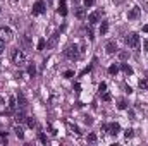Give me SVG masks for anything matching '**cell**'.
Masks as SVG:
<instances>
[{
	"instance_id": "obj_24",
	"label": "cell",
	"mask_w": 148,
	"mask_h": 146,
	"mask_svg": "<svg viewBox=\"0 0 148 146\" xmlns=\"http://www.w3.org/2000/svg\"><path fill=\"white\" fill-rule=\"evenodd\" d=\"M28 74H29V76H35V74H36V67H35L33 64L28 67Z\"/></svg>"
},
{
	"instance_id": "obj_11",
	"label": "cell",
	"mask_w": 148,
	"mask_h": 146,
	"mask_svg": "<svg viewBox=\"0 0 148 146\" xmlns=\"http://www.w3.org/2000/svg\"><path fill=\"white\" fill-rule=\"evenodd\" d=\"M57 40H59V33H53V35H52V38L48 40L47 46H48V48H53V46H55V43H57Z\"/></svg>"
},
{
	"instance_id": "obj_13",
	"label": "cell",
	"mask_w": 148,
	"mask_h": 146,
	"mask_svg": "<svg viewBox=\"0 0 148 146\" xmlns=\"http://www.w3.org/2000/svg\"><path fill=\"white\" fill-rule=\"evenodd\" d=\"M17 102H19V107H21V108H26L28 102H26V98H24V95H23V93H19V95H17Z\"/></svg>"
},
{
	"instance_id": "obj_9",
	"label": "cell",
	"mask_w": 148,
	"mask_h": 146,
	"mask_svg": "<svg viewBox=\"0 0 148 146\" xmlns=\"http://www.w3.org/2000/svg\"><path fill=\"white\" fill-rule=\"evenodd\" d=\"M59 14H60V16H66V14H67V5H66V0H59Z\"/></svg>"
},
{
	"instance_id": "obj_22",
	"label": "cell",
	"mask_w": 148,
	"mask_h": 146,
	"mask_svg": "<svg viewBox=\"0 0 148 146\" xmlns=\"http://www.w3.org/2000/svg\"><path fill=\"white\" fill-rule=\"evenodd\" d=\"M119 72V67H117V65H115V64H114V65H110V67H109V74H112V76H115V74Z\"/></svg>"
},
{
	"instance_id": "obj_32",
	"label": "cell",
	"mask_w": 148,
	"mask_h": 146,
	"mask_svg": "<svg viewBox=\"0 0 148 146\" xmlns=\"http://www.w3.org/2000/svg\"><path fill=\"white\" fill-rule=\"evenodd\" d=\"M110 93H107V91H105V93H103V100H105V102H110Z\"/></svg>"
},
{
	"instance_id": "obj_1",
	"label": "cell",
	"mask_w": 148,
	"mask_h": 146,
	"mask_svg": "<svg viewBox=\"0 0 148 146\" xmlns=\"http://www.w3.org/2000/svg\"><path fill=\"white\" fill-rule=\"evenodd\" d=\"M10 60H12L14 65L21 67V65L26 64V53H24L23 50H19V48H14V50L10 52Z\"/></svg>"
},
{
	"instance_id": "obj_14",
	"label": "cell",
	"mask_w": 148,
	"mask_h": 146,
	"mask_svg": "<svg viewBox=\"0 0 148 146\" xmlns=\"http://www.w3.org/2000/svg\"><path fill=\"white\" fill-rule=\"evenodd\" d=\"M121 69H122V72L127 74V76H131V74H133V67H131V65H127V64H122V65H121Z\"/></svg>"
},
{
	"instance_id": "obj_31",
	"label": "cell",
	"mask_w": 148,
	"mask_h": 146,
	"mask_svg": "<svg viewBox=\"0 0 148 146\" xmlns=\"http://www.w3.org/2000/svg\"><path fill=\"white\" fill-rule=\"evenodd\" d=\"M3 50H5V41H3V40L0 38V53H2Z\"/></svg>"
},
{
	"instance_id": "obj_37",
	"label": "cell",
	"mask_w": 148,
	"mask_h": 146,
	"mask_svg": "<svg viewBox=\"0 0 148 146\" xmlns=\"http://www.w3.org/2000/svg\"><path fill=\"white\" fill-rule=\"evenodd\" d=\"M143 31H145V33H148V24L145 26V28H143Z\"/></svg>"
},
{
	"instance_id": "obj_33",
	"label": "cell",
	"mask_w": 148,
	"mask_h": 146,
	"mask_svg": "<svg viewBox=\"0 0 148 146\" xmlns=\"http://www.w3.org/2000/svg\"><path fill=\"white\" fill-rule=\"evenodd\" d=\"M86 33H88V38H90V40H93V31H91V28H88Z\"/></svg>"
},
{
	"instance_id": "obj_16",
	"label": "cell",
	"mask_w": 148,
	"mask_h": 146,
	"mask_svg": "<svg viewBox=\"0 0 148 146\" xmlns=\"http://www.w3.org/2000/svg\"><path fill=\"white\" fill-rule=\"evenodd\" d=\"M117 108H119V110H124V108H127V102H126L124 98H121V100L117 102Z\"/></svg>"
},
{
	"instance_id": "obj_27",
	"label": "cell",
	"mask_w": 148,
	"mask_h": 146,
	"mask_svg": "<svg viewBox=\"0 0 148 146\" xmlns=\"http://www.w3.org/2000/svg\"><path fill=\"white\" fill-rule=\"evenodd\" d=\"M45 48V40H40L38 41V50H43Z\"/></svg>"
},
{
	"instance_id": "obj_4",
	"label": "cell",
	"mask_w": 148,
	"mask_h": 146,
	"mask_svg": "<svg viewBox=\"0 0 148 146\" xmlns=\"http://www.w3.org/2000/svg\"><path fill=\"white\" fill-rule=\"evenodd\" d=\"M0 38H2L3 41H10V40L14 38L12 29H10V28H7V26H2V28H0Z\"/></svg>"
},
{
	"instance_id": "obj_2",
	"label": "cell",
	"mask_w": 148,
	"mask_h": 146,
	"mask_svg": "<svg viewBox=\"0 0 148 146\" xmlns=\"http://www.w3.org/2000/svg\"><path fill=\"white\" fill-rule=\"evenodd\" d=\"M64 55H66L67 59H71V60H77V59H79V52H77V45H69V46L66 48V52H64Z\"/></svg>"
},
{
	"instance_id": "obj_7",
	"label": "cell",
	"mask_w": 148,
	"mask_h": 146,
	"mask_svg": "<svg viewBox=\"0 0 148 146\" xmlns=\"http://www.w3.org/2000/svg\"><path fill=\"white\" fill-rule=\"evenodd\" d=\"M140 12H141L140 7H133V9L127 12V17H129L131 21H133V19H138V17H140Z\"/></svg>"
},
{
	"instance_id": "obj_20",
	"label": "cell",
	"mask_w": 148,
	"mask_h": 146,
	"mask_svg": "<svg viewBox=\"0 0 148 146\" xmlns=\"http://www.w3.org/2000/svg\"><path fill=\"white\" fill-rule=\"evenodd\" d=\"M16 120H17V122H24V120H26V115H24V112H23V110L16 115Z\"/></svg>"
},
{
	"instance_id": "obj_23",
	"label": "cell",
	"mask_w": 148,
	"mask_h": 146,
	"mask_svg": "<svg viewBox=\"0 0 148 146\" xmlns=\"http://www.w3.org/2000/svg\"><path fill=\"white\" fill-rule=\"evenodd\" d=\"M23 43H24V46H26V48H29V46H31V41H29V36H28V35H24V36H23Z\"/></svg>"
},
{
	"instance_id": "obj_30",
	"label": "cell",
	"mask_w": 148,
	"mask_h": 146,
	"mask_svg": "<svg viewBox=\"0 0 148 146\" xmlns=\"http://www.w3.org/2000/svg\"><path fill=\"white\" fill-rule=\"evenodd\" d=\"M84 5L86 7H91V5H95V0H84Z\"/></svg>"
},
{
	"instance_id": "obj_5",
	"label": "cell",
	"mask_w": 148,
	"mask_h": 146,
	"mask_svg": "<svg viewBox=\"0 0 148 146\" xmlns=\"http://www.w3.org/2000/svg\"><path fill=\"white\" fill-rule=\"evenodd\" d=\"M45 12V2L43 0H38L36 3L33 5V16H40Z\"/></svg>"
},
{
	"instance_id": "obj_34",
	"label": "cell",
	"mask_w": 148,
	"mask_h": 146,
	"mask_svg": "<svg viewBox=\"0 0 148 146\" xmlns=\"http://www.w3.org/2000/svg\"><path fill=\"white\" fill-rule=\"evenodd\" d=\"M64 76H66V77H73L74 72H73V71H66V72H64Z\"/></svg>"
},
{
	"instance_id": "obj_26",
	"label": "cell",
	"mask_w": 148,
	"mask_h": 146,
	"mask_svg": "<svg viewBox=\"0 0 148 146\" xmlns=\"http://www.w3.org/2000/svg\"><path fill=\"white\" fill-rule=\"evenodd\" d=\"M124 136H126L127 139H129V138H133V129H126V131H124Z\"/></svg>"
},
{
	"instance_id": "obj_28",
	"label": "cell",
	"mask_w": 148,
	"mask_h": 146,
	"mask_svg": "<svg viewBox=\"0 0 148 146\" xmlns=\"http://www.w3.org/2000/svg\"><path fill=\"white\" fill-rule=\"evenodd\" d=\"M88 141H90V143H95V141H97V136H95V134H88Z\"/></svg>"
},
{
	"instance_id": "obj_39",
	"label": "cell",
	"mask_w": 148,
	"mask_h": 146,
	"mask_svg": "<svg viewBox=\"0 0 148 146\" xmlns=\"http://www.w3.org/2000/svg\"><path fill=\"white\" fill-rule=\"evenodd\" d=\"M0 103H2V98H0Z\"/></svg>"
},
{
	"instance_id": "obj_17",
	"label": "cell",
	"mask_w": 148,
	"mask_h": 146,
	"mask_svg": "<svg viewBox=\"0 0 148 146\" xmlns=\"http://www.w3.org/2000/svg\"><path fill=\"white\" fill-rule=\"evenodd\" d=\"M138 84H140V88H141V89H148V79H147V77L140 79V83H138Z\"/></svg>"
},
{
	"instance_id": "obj_35",
	"label": "cell",
	"mask_w": 148,
	"mask_h": 146,
	"mask_svg": "<svg viewBox=\"0 0 148 146\" xmlns=\"http://www.w3.org/2000/svg\"><path fill=\"white\" fill-rule=\"evenodd\" d=\"M119 57H121V59H122V60H124V59H126V57H127V53H126V52H121V53H119Z\"/></svg>"
},
{
	"instance_id": "obj_12",
	"label": "cell",
	"mask_w": 148,
	"mask_h": 146,
	"mask_svg": "<svg viewBox=\"0 0 148 146\" xmlns=\"http://www.w3.org/2000/svg\"><path fill=\"white\" fill-rule=\"evenodd\" d=\"M76 17H77V19H84V17H86V9L77 7V9H76Z\"/></svg>"
},
{
	"instance_id": "obj_25",
	"label": "cell",
	"mask_w": 148,
	"mask_h": 146,
	"mask_svg": "<svg viewBox=\"0 0 148 146\" xmlns=\"http://www.w3.org/2000/svg\"><path fill=\"white\" fill-rule=\"evenodd\" d=\"M105 89H107V84H105V83H100V86H98V91H100V93H105Z\"/></svg>"
},
{
	"instance_id": "obj_19",
	"label": "cell",
	"mask_w": 148,
	"mask_h": 146,
	"mask_svg": "<svg viewBox=\"0 0 148 146\" xmlns=\"http://www.w3.org/2000/svg\"><path fill=\"white\" fill-rule=\"evenodd\" d=\"M109 31V23H102V26H100V35H105Z\"/></svg>"
},
{
	"instance_id": "obj_21",
	"label": "cell",
	"mask_w": 148,
	"mask_h": 146,
	"mask_svg": "<svg viewBox=\"0 0 148 146\" xmlns=\"http://www.w3.org/2000/svg\"><path fill=\"white\" fill-rule=\"evenodd\" d=\"M26 122H28V127H31V129H33V127H36V120H35V119L28 117V119H26Z\"/></svg>"
},
{
	"instance_id": "obj_38",
	"label": "cell",
	"mask_w": 148,
	"mask_h": 146,
	"mask_svg": "<svg viewBox=\"0 0 148 146\" xmlns=\"http://www.w3.org/2000/svg\"><path fill=\"white\" fill-rule=\"evenodd\" d=\"M0 14H2V7H0Z\"/></svg>"
},
{
	"instance_id": "obj_3",
	"label": "cell",
	"mask_w": 148,
	"mask_h": 146,
	"mask_svg": "<svg viewBox=\"0 0 148 146\" xmlns=\"http://www.w3.org/2000/svg\"><path fill=\"white\" fill-rule=\"evenodd\" d=\"M126 43H127L129 48H138L140 46V36L136 33H129L127 38H126Z\"/></svg>"
},
{
	"instance_id": "obj_29",
	"label": "cell",
	"mask_w": 148,
	"mask_h": 146,
	"mask_svg": "<svg viewBox=\"0 0 148 146\" xmlns=\"http://www.w3.org/2000/svg\"><path fill=\"white\" fill-rule=\"evenodd\" d=\"M40 141H41L43 145H47V138H45V134H43V132H40Z\"/></svg>"
},
{
	"instance_id": "obj_36",
	"label": "cell",
	"mask_w": 148,
	"mask_h": 146,
	"mask_svg": "<svg viewBox=\"0 0 148 146\" xmlns=\"http://www.w3.org/2000/svg\"><path fill=\"white\" fill-rule=\"evenodd\" d=\"M145 50H148V40H145Z\"/></svg>"
},
{
	"instance_id": "obj_6",
	"label": "cell",
	"mask_w": 148,
	"mask_h": 146,
	"mask_svg": "<svg viewBox=\"0 0 148 146\" xmlns=\"http://www.w3.org/2000/svg\"><path fill=\"white\" fill-rule=\"evenodd\" d=\"M100 17H102V10H95L88 16V21H90V24H95V23H98Z\"/></svg>"
},
{
	"instance_id": "obj_15",
	"label": "cell",
	"mask_w": 148,
	"mask_h": 146,
	"mask_svg": "<svg viewBox=\"0 0 148 146\" xmlns=\"http://www.w3.org/2000/svg\"><path fill=\"white\" fill-rule=\"evenodd\" d=\"M14 132H16V136H17L19 139L24 138V131H23V127H17V126H16V127H14Z\"/></svg>"
},
{
	"instance_id": "obj_10",
	"label": "cell",
	"mask_w": 148,
	"mask_h": 146,
	"mask_svg": "<svg viewBox=\"0 0 148 146\" xmlns=\"http://www.w3.org/2000/svg\"><path fill=\"white\" fill-rule=\"evenodd\" d=\"M105 50H107V53H115V52H117V45H115V41H109V43L105 45Z\"/></svg>"
},
{
	"instance_id": "obj_18",
	"label": "cell",
	"mask_w": 148,
	"mask_h": 146,
	"mask_svg": "<svg viewBox=\"0 0 148 146\" xmlns=\"http://www.w3.org/2000/svg\"><path fill=\"white\" fill-rule=\"evenodd\" d=\"M16 107H17V105H16V98H14V96H10V98H9V108L14 112Z\"/></svg>"
},
{
	"instance_id": "obj_8",
	"label": "cell",
	"mask_w": 148,
	"mask_h": 146,
	"mask_svg": "<svg viewBox=\"0 0 148 146\" xmlns=\"http://www.w3.org/2000/svg\"><path fill=\"white\" fill-rule=\"evenodd\" d=\"M119 131H121V126H119L117 122H115V124H109V131H107L109 134H114V136H115Z\"/></svg>"
}]
</instances>
